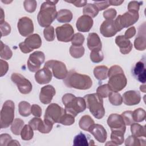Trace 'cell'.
Masks as SVG:
<instances>
[{
    "label": "cell",
    "mask_w": 146,
    "mask_h": 146,
    "mask_svg": "<svg viewBox=\"0 0 146 146\" xmlns=\"http://www.w3.org/2000/svg\"><path fill=\"white\" fill-rule=\"evenodd\" d=\"M73 141L74 145L76 146H87L94 145V140H91L90 141H88L86 135L82 132H80L76 135Z\"/></svg>",
    "instance_id": "cell-26"
},
{
    "label": "cell",
    "mask_w": 146,
    "mask_h": 146,
    "mask_svg": "<svg viewBox=\"0 0 146 146\" xmlns=\"http://www.w3.org/2000/svg\"><path fill=\"white\" fill-rule=\"evenodd\" d=\"M23 6L25 10L28 13H33L35 11L37 3L36 1L26 0L23 2Z\"/></svg>",
    "instance_id": "cell-46"
},
{
    "label": "cell",
    "mask_w": 146,
    "mask_h": 146,
    "mask_svg": "<svg viewBox=\"0 0 146 146\" xmlns=\"http://www.w3.org/2000/svg\"><path fill=\"white\" fill-rule=\"evenodd\" d=\"M14 110L15 105L12 100H8L3 103L0 113L1 128H7L11 125L14 119Z\"/></svg>",
    "instance_id": "cell-6"
},
{
    "label": "cell",
    "mask_w": 146,
    "mask_h": 146,
    "mask_svg": "<svg viewBox=\"0 0 146 146\" xmlns=\"http://www.w3.org/2000/svg\"><path fill=\"white\" fill-rule=\"evenodd\" d=\"M43 35L44 39L48 42H52L55 39L54 28L52 26L46 27L43 30Z\"/></svg>",
    "instance_id": "cell-44"
},
{
    "label": "cell",
    "mask_w": 146,
    "mask_h": 146,
    "mask_svg": "<svg viewBox=\"0 0 146 146\" xmlns=\"http://www.w3.org/2000/svg\"><path fill=\"white\" fill-rule=\"evenodd\" d=\"M135 48L139 51H143L146 48L145 41V23L141 25L138 30L137 37L134 40Z\"/></svg>",
    "instance_id": "cell-22"
},
{
    "label": "cell",
    "mask_w": 146,
    "mask_h": 146,
    "mask_svg": "<svg viewBox=\"0 0 146 146\" xmlns=\"http://www.w3.org/2000/svg\"><path fill=\"white\" fill-rule=\"evenodd\" d=\"M29 124L31 126L33 130H37L40 132L43 127L44 121L39 117H35L29 121Z\"/></svg>",
    "instance_id": "cell-41"
},
{
    "label": "cell",
    "mask_w": 146,
    "mask_h": 146,
    "mask_svg": "<svg viewBox=\"0 0 146 146\" xmlns=\"http://www.w3.org/2000/svg\"><path fill=\"white\" fill-rule=\"evenodd\" d=\"M72 18V12L67 9H61L57 13L56 19L60 23H68Z\"/></svg>",
    "instance_id": "cell-27"
},
{
    "label": "cell",
    "mask_w": 146,
    "mask_h": 146,
    "mask_svg": "<svg viewBox=\"0 0 146 146\" xmlns=\"http://www.w3.org/2000/svg\"><path fill=\"white\" fill-rule=\"evenodd\" d=\"M108 99L110 103L115 106H120L123 103L122 96L117 92L112 91L108 95Z\"/></svg>",
    "instance_id": "cell-39"
},
{
    "label": "cell",
    "mask_w": 146,
    "mask_h": 146,
    "mask_svg": "<svg viewBox=\"0 0 146 146\" xmlns=\"http://www.w3.org/2000/svg\"><path fill=\"white\" fill-rule=\"evenodd\" d=\"M12 140L11 136L7 133H2L0 135V145H8L9 143Z\"/></svg>",
    "instance_id": "cell-51"
},
{
    "label": "cell",
    "mask_w": 146,
    "mask_h": 146,
    "mask_svg": "<svg viewBox=\"0 0 146 146\" xmlns=\"http://www.w3.org/2000/svg\"><path fill=\"white\" fill-rule=\"evenodd\" d=\"M0 29L1 33V36H7L11 32L10 25L6 21L0 23Z\"/></svg>",
    "instance_id": "cell-49"
},
{
    "label": "cell",
    "mask_w": 146,
    "mask_h": 146,
    "mask_svg": "<svg viewBox=\"0 0 146 146\" xmlns=\"http://www.w3.org/2000/svg\"><path fill=\"white\" fill-rule=\"evenodd\" d=\"M88 131L99 143H104L107 138V131L104 127L100 124L94 123L90 127Z\"/></svg>",
    "instance_id": "cell-18"
},
{
    "label": "cell",
    "mask_w": 146,
    "mask_h": 146,
    "mask_svg": "<svg viewBox=\"0 0 146 146\" xmlns=\"http://www.w3.org/2000/svg\"><path fill=\"white\" fill-rule=\"evenodd\" d=\"M84 41V36L81 33H77L75 34L71 39L72 45L80 46H82Z\"/></svg>",
    "instance_id": "cell-47"
},
{
    "label": "cell",
    "mask_w": 146,
    "mask_h": 146,
    "mask_svg": "<svg viewBox=\"0 0 146 146\" xmlns=\"http://www.w3.org/2000/svg\"><path fill=\"white\" fill-rule=\"evenodd\" d=\"M99 10L97 7L92 3L87 4L83 10V13L84 15L90 17L91 18L95 17L99 13Z\"/></svg>",
    "instance_id": "cell-34"
},
{
    "label": "cell",
    "mask_w": 146,
    "mask_h": 146,
    "mask_svg": "<svg viewBox=\"0 0 146 146\" xmlns=\"http://www.w3.org/2000/svg\"><path fill=\"white\" fill-rule=\"evenodd\" d=\"M52 75L51 70L44 66L43 68L36 72L35 79L38 84H45L50 82L52 79Z\"/></svg>",
    "instance_id": "cell-23"
},
{
    "label": "cell",
    "mask_w": 146,
    "mask_h": 146,
    "mask_svg": "<svg viewBox=\"0 0 146 146\" xmlns=\"http://www.w3.org/2000/svg\"><path fill=\"white\" fill-rule=\"evenodd\" d=\"M1 23H2L3 22H5V15H4V12H3V9L1 8Z\"/></svg>",
    "instance_id": "cell-60"
},
{
    "label": "cell",
    "mask_w": 146,
    "mask_h": 146,
    "mask_svg": "<svg viewBox=\"0 0 146 146\" xmlns=\"http://www.w3.org/2000/svg\"><path fill=\"white\" fill-rule=\"evenodd\" d=\"M95 122L92 117L88 115H86L81 117L79 121V125L82 129L88 131L90 127Z\"/></svg>",
    "instance_id": "cell-30"
},
{
    "label": "cell",
    "mask_w": 146,
    "mask_h": 146,
    "mask_svg": "<svg viewBox=\"0 0 146 146\" xmlns=\"http://www.w3.org/2000/svg\"><path fill=\"white\" fill-rule=\"evenodd\" d=\"M107 122L111 131H119L125 133L126 127L121 115L117 113H112L108 116Z\"/></svg>",
    "instance_id": "cell-15"
},
{
    "label": "cell",
    "mask_w": 146,
    "mask_h": 146,
    "mask_svg": "<svg viewBox=\"0 0 146 146\" xmlns=\"http://www.w3.org/2000/svg\"><path fill=\"white\" fill-rule=\"evenodd\" d=\"M34 136L33 129L29 124L25 125L21 132V139L23 140H30Z\"/></svg>",
    "instance_id": "cell-37"
},
{
    "label": "cell",
    "mask_w": 146,
    "mask_h": 146,
    "mask_svg": "<svg viewBox=\"0 0 146 146\" xmlns=\"http://www.w3.org/2000/svg\"><path fill=\"white\" fill-rule=\"evenodd\" d=\"M124 2V1H109L110 5L119 6L121 5Z\"/></svg>",
    "instance_id": "cell-58"
},
{
    "label": "cell",
    "mask_w": 146,
    "mask_h": 146,
    "mask_svg": "<svg viewBox=\"0 0 146 146\" xmlns=\"http://www.w3.org/2000/svg\"><path fill=\"white\" fill-rule=\"evenodd\" d=\"M8 145H20V144L18 143V141L16 140H12Z\"/></svg>",
    "instance_id": "cell-59"
},
{
    "label": "cell",
    "mask_w": 146,
    "mask_h": 146,
    "mask_svg": "<svg viewBox=\"0 0 146 146\" xmlns=\"http://www.w3.org/2000/svg\"><path fill=\"white\" fill-rule=\"evenodd\" d=\"M90 59L94 63H100L104 59L103 53L101 50H93L90 52Z\"/></svg>",
    "instance_id": "cell-42"
},
{
    "label": "cell",
    "mask_w": 146,
    "mask_h": 146,
    "mask_svg": "<svg viewBox=\"0 0 146 146\" xmlns=\"http://www.w3.org/2000/svg\"><path fill=\"white\" fill-rule=\"evenodd\" d=\"M0 68H1V76L5 75L9 70V64L3 59L0 60Z\"/></svg>",
    "instance_id": "cell-54"
},
{
    "label": "cell",
    "mask_w": 146,
    "mask_h": 146,
    "mask_svg": "<svg viewBox=\"0 0 146 146\" xmlns=\"http://www.w3.org/2000/svg\"><path fill=\"white\" fill-rule=\"evenodd\" d=\"M94 4L97 7L99 11L103 10L110 6L109 1H106L103 2H95Z\"/></svg>",
    "instance_id": "cell-55"
},
{
    "label": "cell",
    "mask_w": 146,
    "mask_h": 146,
    "mask_svg": "<svg viewBox=\"0 0 146 146\" xmlns=\"http://www.w3.org/2000/svg\"><path fill=\"white\" fill-rule=\"evenodd\" d=\"M83 98L86 102V107L89 109L92 115L98 119L103 118L105 114L103 98L96 93L86 95Z\"/></svg>",
    "instance_id": "cell-5"
},
{
    "label": "cell",
    "mask_w": 146,
    "mask_h": 146,
    "mask_svg": "<svg viewBox=\"0 0 146 146\" xmlns=\"http://www.w3.org/2000/svg\"><path fill=\"white\" fill-rule=\"evenodd\" d=\"M31 106L30 104L26 101H22L18 104L19 114L24 117L29 116L31 115Z\"/></svg>",
    "instance_id": "cell-33"
},
{
    "label": "cell",
    "mask_w": 146,
    "mask_h": 146,
    "mask_svg": "<svg viewBox=\"0 0 146 146\" xmlns=\"http://www.w3.org/2000/svg\"><path fill=\"white\" fill-rule=\"evenodd\" d=\"M124 132L119 131H112L111 134V142L116 145L122 144L124 141Z\"/></svg>",
    "instance_id": "cell-32"
},
{
    "label": "cell",
    "mask_w": 146,
    "mask_h": 146,
    "mask_svg": "<svg viewBox=\"0 0 146 146\" xmlns=\"http://www.w3.org/2000/svg\"><path fill=\"white\" fill-rule=\"evenodd\" d=\"M55 94V89L52 86L47 85L43 86L40 90L39 100L42 103L44 104H48L51 103Z\"/></svg>",
    "instance_id": "cell-19"
},
{
    "label": "cell",
    "mask_w": 146,
    "mask_h": 146,
    "mask_svg": "<svg viewBox=\"0 0 146 146\" xmlns=\"http://www.w3.org/2000/svg\"><path fill=\"white\" fill-rule=\"evenodd\" d=\"M131 131L132 135L137 137H145L146 136V131L145 127L144 125H141L139 123H133L131 125Z\"/></svg>",
    "instance_id": "cell-29"
},
{
    "label": "cell",
    "mask_w": 146,
    "mask_h": 146,
    "mask_svg": "<svg viewBox=\"0 0 146 146\" xmlns=\"http://www.w3.org/2000/svg\"><path fill=\"white\" fill-rule=\"evenodd\" d=\"M121 116L125 125H131L134 121L132 117V111H124L121 114Z\"/></svg>",
    "instance_id": "cell-48"
},
{
    "label": "cell",
    "mask_w": 146,
    "mask_h": 146,
    "mask_svg": "<svg viewBox=\"0 0 146 146\" xmlns=\"http://www.w3.org/2000/svg\"><path fill=\"white\" fill-rule=\"evenodd\" d=\"M145 140L140 139L139 137H135L133 135L128 136L125 141V145L126 146H140V145H145L143 143L145 144Z\"/></svg>",
    "instance_id": "cell-36"
},
{
    "label": "cell",
    "mask_w": 146,
    "mask_h": 146,
    "mask_svg": "<svg viewBox=\"0 0 146 146\" xmlns=\"http://www.w3.org/2000/svg\"><path fill=\"white\" fill-rule=\"evenodd\" d=\"M63 82L68 88L81 90H88L92 85V81L89 76L79 74L74 70L68 72L67 76L63 79Z\"/></svg>",
    "instance_id": "cell-1"
},
{
    "label": "cell",
    "mask_w": 146,
    "mask_h": 146,
    "mask_svg": "<svg viewBox=\"0 0 146 146\" xmlns=\"http://www.w3.org/2000/svg\"><path fill=\"white\" fill-rule=\"evenodd\" d=\"M146 117L145 110L141 108L136 109L132 112V117L134 121L141 122L144 121Z\"/></svg>",
    "instance_id": "cell-40"
},
{
    "label": "cell",
    "mask_w": 146,
    "mask_h": 146,
    "mask_svg": "<svg viewBox=\"0 0 146 146\" xmlns=\"http://www.w3.org/2000/svg\"><path fill=\"white\" fill-rule=\"evenodd\" d=\"M58 2V1H47L41 5L37 15L38 22L41 27L46 28L51 26L52 22L56 18L58 12L55 5Z\"/></svg>",
    "instance_id": "cell-2"
},
{
    "label": "cell",
    "mask_w": 146,
    "mask_h": 146,
    "mask_svg": "<svg viewBox=\"0 0 146 146\" xmlns=\"http://www.w3.org/2000/svg\"><path fill=\"white\" fill-rule=\"evenodd\" d=\"M100 31L104 37L109 38L114 36L119 31L113 20H106L100 25Z\"/></svg>",
    "instance_id": "cell-17"
},
{
    "label": "cell",
    "mask_w": 146,
    "mask_h": 146,
    "mask_svg": "<svg viewBox=\"0 0 146 146\" xmlns=\"http://www.w3.org/2000/svg\"><path fill=\"white\" fill-rule=\"evenodd\" d=\"M12 82L15 83L19 92L22 94H29L33 88L31 82L22 75L14 72L11 76Z\"/></svg>",
    "instance_id": "cell-11"
},
{
    "label": "cell",
    "mask_w": 146,
    "mask_h": 146,
    "mask_svg": "<svg viewBox=\"0 0 146 146\" xmlns=\"http://www.w3.org/2000/svg\"><path fill=\"white\" fill-rule=\"evenodd\" d=\"M25 125V123L23 120L19 118H16L14 120L11 125V131L12 133L15 135L21 134V131Z\"/></svg>",
    "instance_id": "cell-31"
},
{
    "label": "cell",
    "mask_w": 146,
    "mask_h": 146,
    "mask_svg": "<svg viewBox=\"0 0 146 146\" xmlns=\"http://www.w3.org/2000/svg\"><path fill=\"white\" fill-rule=\"evenodd\" d=\"M42 45V39L38 34H33L27 36L24 42L19 44V47L23 53L27 54L34 49L39 48Z\"/></svg>",
    "instance_id": "cell-9"
},
{
    "label": "cell",
    "mask_w": 146,
    "mask_h": 146,
    "mask_svg": "<svg viewBox=\"0 0 146 146\" xmlns=\"http://www.w3.org/2000/svg\"><path fill=\"white\" fill-rule=\"evenodd\" d=\"M45 59V56L43 52L36 51L29 56L27 62L28 69L31 72H36L43 63Z\"/></svg>",
    "instance_id": "cell-12"
},
{
    "label": "cell",
    "mask_w": 146,
    "mask_h": 146,
    "mask_svg": "<svg viewBox=\"0 0 146 146\" xmlns=\"http://www.w3.org/2000/svg\"><path fill=\"white\" fill-rule=\"evenodd\" d=\"M87 46L90 50H102V44L99 35L95 33H89L87 37Z\"/></svg>",
    "instance_id": "cell-25"
},
{
    "label": "cell",
    "mask_w": 146,
    "mask_h": 146,
    "mask_svg": "<svg viewBox=\"0 0 146 146\" xmlns=\"http://www.w3.org/2000/svg\"><path fill=\"white\" fill-rule=\"evenodd\" d=\"M44 66L49 68L54 76L58 79H64L68 72L66 64L59 60H48L45 63Z\"/></svg>",
    "instance_id": "cell-8"
},
{
    "label": "cell",
    "mask_w": 146,
    "mask_h": 146,
    "mask_svg": "<svg viewBox=\"0 0 146 146\" xmlns=\"http://www.w3.org/2000/svg\"><path fill=\"white\" fill-rule=\"evenodd\" d=\"M138 12L127 11L123 15H119L114 21L115 25L119 31L123 28H127L135 24L139 19Z\"/></svg>",
    "instance_id": "cell-7"
},
{
    "label": "cell",
    "mask_w": 146,
    "mask_h": 146,
    "mask_svg": "<svg viewBox=\"0 0 146 146\" xmlns=\"http://www.w3.org/2000/svg\"><path fill=\"white\" fill-rule=\"evenodd\" d=\"M140 90H141L142 92H145V84L140 86Z\"/></svg>",
    "instance_id": "cell-61"
},
{
    "label": "cell",
    "mask_w": 146,
    "mask_h": 146,
    "mask_svg": "<svg viewBox=\"0 0 146 146\" xmlns=\"http://www.w3.org/2000/svg\"><path fill=\"white\" fill-rule=\"evenodd\" d=\"M145 72V62L144 60L137 62L132 70V74L133 77L144 84L146 80Z\"/></svg>",
    "instance_id": "cell-16"
},
{
    "label": "cell",
    "mask_w": 146,
    "mask_h": 146,
    "mask_svg": "<svg viewBox=\"0 0 146 146\" xmlns=\"http://www.w3.org/2000/svg\"><path fill=\"white\" fill-rule=\"evenodd\" d=\"M19 34L23 36H29L34 32V25L32 20L27 17L21 18L17 23Z\"/></svg>",
    "instance_id": "cell-14"
},
{
    "label": "cell",
    "mask_w": 146,
    "mask_h": 146,
    "mask_svg": "<svg viewBox=\"0 0 146 146\" xmlns=\"http://www.w3.org/2000/svg\"><path fill=\"white\" fill-rule=\"evenodd\" d=\"M31 113L35 117H40L42 115V108L41 107L36 104L32 105L31 108Z\"/></svg>",
    "instance_id": "cell-53"
},
{
    "label": "cell",
    "mask_w": 146,
    "mask_h": 146,
    "mask_svg": "<svg viewBox=\"0 0 146 146\" xmlns=\"http://www.w3.org/2000/svg\"><path fill=\"white\" fill-rule=\"evenodd\" d=\"M117 12L115 9L111 8L103 12V17L106 20H113L116 16Z\"/></svg>",
    "instance_id": "cell-50"
},
{
    "label": "cell",
    "mask_w": 146,
    "mask_h": 146,
    "mask_svg": "<svg viewBox=\"0 0 146 146\" xmlns=\"http://www.w3.org/2000/svg\"><path fill=\"white\" fill-rule=\"evenodd\" d=\"M111 92L112 91L108 84L101 85L96 89V94L102 98L108 97Z\"/></svg>",
    "instance_id": "cell-43"
},
{
    "label": "cell",
    "mask_w": 146,
    "mask_h": 146,
    "mask_svg": "<svg viewBox=\"0 0 146 146\" xmlns=\"http://www.w3.org/2000/svg\"><path fill=\"white\" fill-rule=\"evenodd\" d=\"M71 56L74 58H80L82 57L84 54V48L83 46H78L72 45L70 47L69 50Z\"/></svg>",
    "instance_id": "cell-35"
},
{
    "label": "cell",
    "mask_w": 146,
    "mask_h": 146,
    "mask_svg": "<svg viewBox=\"0 0 146 146\" xmlns=\"http://www.w3.org/2000/svg\"><path fill=\"white\" fill-rule=\"evenodd\" d=\"M12 55L13 52L10 47L7 45L4 44L2 41H1V58L5 60H9L12 57Z\"/></svg>",
    "instance_id": "cell-38"
},
{
    "label": "cell",
    "mask_w": 146,
    "mask_h": 146,
    "mask_svg": "<svg viewBox=\"0 0 146 146\" xmlns=\"http://www.w3.org/2000/svg\"><path fill=\"white\" fill-rule=\"evenodd\" d=\"M57 39L60 42H68L71 41L74 30L72 26L68 23L58 26L55 29Z\"/></svg>",
    "instance_id": "cell-13"
},
{
    "label": "cell",
    "mask_w": 146,
    "mask_h": 146,
    "mask_svg": "<svg viewBox=\"0 0 146 146\" xmlns=\"http://www.w3.org/2000/svg\"><path fill=\"white\" fill-rule=\"evenodd\" d=\"M108 85L113 92H119L125 88L127 80L122 68L117 65L111 66L108 71Z\"/></svg>",
    "instance_id": "cell-3"
},
{
    "label": "cell",
    "mask_w": 146,
    "mask_h": 146,
    "mask_svg": "<svg viewBox=\"0 0 146 146\" xmlns=\"http://www.w3.org/2000/svg\"><path fill=\"white\" fill-rule=\"evenodd\" d=\"M74 122L75 117L73 115L65 112V113L62 116L59 123L64 125H71L73 124Z\"/></svg>",
    "instance_id": "cell-45"
},
{
    "label": "cell",
    "mask_w": 146,
    "mask_h": 146,
    "mask_svg": "<svg viewBox=\"0 0 146 146\" xmlns=\"http://www.w3.org/2000/svg\"><path fill=\"white\" fill-rule=\"evenodd\" d=\"M122 99L123 103L125 105L134 106L140 102L141 96L139 91L130 90L123 94Z\"/></svg>",
    "instance_id": "cell-21"
},
{
    "label": "cell",
    "mask_w": 146,
    "mask_h": 146,
    "mask_svg": "<svg viewBox=\"0 0 146 146\" xmlns=\"http://www.w3.org/2000/svg\"><path fill=\"white\" fill-rule=\"evenodd\" d=\"M108 68L106 66H98L94 69V75L99 80H105L108 77Z\"/></svg>",
    "instance_id": "cell-28"
},
{
    "label": "cell",
    "mask_w": 146,
    "mask_h": 146,
    "mask_svg": "<svg viewBox=\"0 0 146 146\" xmlns=\"http://www.w3.org/2000/svg\"><path fill=\"white\" fill-rule=\"evenodd\" d=\"M66 2H68V3H71L72 4H73L74 6H75L76 7H81L83 6H85L87 5V1H66Z\"/></svg>",
    "instance_id": "cell-57"
},
{
    "label": "cell",
    "mask_w": 146,
    "mask_h": 146,
    "mask_svg": "<svg viewBox=\"0 0 146 146\" xmlns=\"http://www.w3.org/2000/svg\"><path fill=\"white\" fill-rule=\"evenodd\" d=\"M64 113V109L58 104L51 103L48 105L46 110L44 119L48 120L53 124L56 123H59L60 120Z\"/></svg>",
    "instance_id": "cell-10"
},
{
    "label": "cell",
    "mask_w": 146,
    "mask_h": 146,
    "mask_svg": "<svg viewBox=\"0 0 146 146\" xmlns=\"http://www.w3.org/2000/svg\"><path fill=\"white\" fill-rule=\"evenodd\" d=\"M142 2L138 1H131L128 5V9L129 11L133 12H138L140 9V6Z\"/></svg>",
    "instance_id": "cell-52"
},
{
    "label": "cell",
    "mask_w": 146,
    "mask_h": 146,
    "mask_svg": "<svg viewBox=\"0 0 146 146\" xmlns=\"http://www.w3.org/2000/svg\"><path fill=\"white\" fill-rule=\"evenodd\" d=\"M93 23L94 21L92 18L86 15H83L77 19L76 26L79 31L86 33L91 30Z\"/></svg>",
    "instance_id": "cell-20"
},
{
    "label": "cell",
    "mask_w": 146,
    "mask_h": 146,
    "mask_svg": "<svg viewBox=\"0 0 146 146\" xmlns=\"http://www.w3.org/2000/svg\"><path fill=\"white\" fill-rule=\"evenodd\" d=\"M62 103L64 105L65 112L74 117L79 113L83 112L86 108V104L83 98L76 97L70 93L64 94L62 99Z\"/></svg>",
    "instance_id": "cell-4"
},
{
    "label": "cell",
    "mask_w": 146,
    "mask_h": 146,
    "mask_svg": "<svg viewBox=\"0 0 146 146\" xmlns=\"http://www.w3.org/2000/svg\"><path fill=\"white\" fill-rule=\"evenodd\" d=\"M136 29L135 27L132 26L131 27L129 28H128L125 32L124 34V36L127 38V39H130L131 38H132L133 36H135V35L136 34Z\"/></svg>",
    "instance_id": "cell-56"
},
{
    "label": "cell",
    "mask_w": 146,
    "mask_h": 146,
    "mask_svg": "<svg viewBox=\"0 0 146 146\" xmlns=\"http://www.w3.org/2000/svg\"><path fill=\"white\" fill-rule=\"evenodd\" d=\"M115 43L120 48V51L123 54L129 53L132 48V44L131 41L124 35H118L115 38Z\"/></svg>",
    "instance_id": "cell-24"
}]
</instances>
